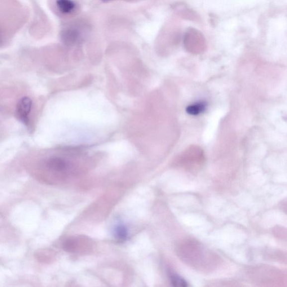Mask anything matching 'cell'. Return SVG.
Returning a JSON list of instances; mask_svg holds the SVG:
<instances>
[{"mask_svg":"<svg viewBox=\"0 0 287 287\" xmlns=\"http://www.w3.org/2000/svg\"><path fill=\"white\" fill-rule=\"evenodd\" d=\"M32 107V100L29 97L25 96L20 99L16 105V112L21 121L27 125L29 115Z\"/></svg>","mask_w":287,"mask_h":287,"instance_id":"6da1fadb","label":"cell"},{"mask_svg":"<svg viewBox=\"0 0 287 287\" xmlns=\"http://www.w3.org/2000/svg\"><path fill=\"white\" fill-rule=\"evenodd\" d=\"M82 38L81 30L77 27H70L64 29L61 33L62 41L66 45H76Z\"/></svg>","mask_w":287,"mask_h":287,"instance_id":"7a4b0ae2","label":"cell"},{"mask_svg":"<svg viewBox=\"0 0 287 287\" xmlns=\"http://www.w3.org/2000/svg\"><path fill=\"white\" fill-rule=\"evenodd\" d=\"M47 166L50 170L55 172H63L68 167L67 163L59 157L51 158L47 162Z\"/></svg>","mask_w":287,"mask_h":287,"instance_id":"3957f363","label":"cell"},{"mask_svg":"<svg viewBox=\"0 0 287 287\" xmlns=\"http://www.w3.org/2000/svg\"><path fill=\"white\" fill-rule=\"evenodd\" d=\"M56 6L64 14H69L76 8V3L72 0H56Z\"/></svg>","mask_w":287,"mask_h":287,"instance_id":"277c9868","label":"cell"},{"mask_svg":"<svg viewBox=\"0 0 287 287\" xmlns=\"http://www.w3.org/2000/svg\"><path fill=\"white\" fill-rule=\"evenodd\" d=\"M206 104L204 102L197 103L188 106L187 112L191 115H197L205 111Z\"/></svg>","mask_w":287,"mask_h":287,"instance_id":"5b68a950","label":"cell"},{"mask_svg":"<svg viewBox=\"0 0 287 287\" xmlns=\"http://www.w3.org/2000/svg\"><path fill=\"white\" fill-rule=\"evenodd\" d=\"M114 231H115L114 232H115L116 236L118 239L123 240L127 238L128 235L127 228L123 225H119Z\"/></svg>","mask_w":287,"mask_h":287,"instance_id":"8992f818","label":"cell"},{"mask_svg":"<svg viewBox=\"0 0 287 287\" xmlns=\"http://www.w3.org/2000/svg\"><path fill=\"white\" fill-rule=\"evenodd\" d=\"M171 280L172 285L176 287H187V283L183 278L177 276H172Z\"/></svg>","mask_w":287,"mask_h":287,"instance_id":"52a82bcc","label":"cell"},{"mask_svg":"<svg viewBox=\"0 0 287 287\" xmlns=\"http://www.w3.org/2000/svg\"><path fill=\"white\" fill-rule=\"evenodd\" d=\"M101 1H103L104 2H109L110 1H112V0H101Z\"/></svg>","mask_w":287,"mask_h":287,"instance_id":"ba28073f","label":"cell"}]
</instances>
